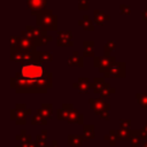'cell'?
<instances>
[{
	"label": "cell",
	"mask_w": 147,
	"mask_h": 147,
	"mask_svg": "<svg viewBox=\"0 0 147 147\" xmlns=\"http://www.w3.org/2000/svg\"><path fill=\"white\" fill-rule=\"evenodd\" d=\"M106 83H105V78L102 77H95L93 78V83H92V90L95 94H100L105 87Z\"/></svg>",
	"instance_id": "cell-17"
},
{
	"label": "cell",
	"mask_w": 147,
	"mask_h": 147,
	"mask_svg": "<svg viewBox=\"0 0 147 147\" xmlns=\"http://www.w3.org/2000/svg\"><path fill=\"white\" fill-rule=\"evenodd\" d=\"M78 25L82 26L85 31H94V24L88 15H84L83 18L78 21Z\"/></svg>",
	"instance_id": "cell-16"
},
{
	"label": "cell",
	"mask_w": 147,
	"mask_h": 147,
	"mask_svg": "<svg viewBox=\"0 0 147 147\" xmlns=\"http://www.w3.org/2000/svg\"><path fill=\"white\" fill-rule=\"evenodd\" d=\"M72 87L74 88H77L79 93H83V94H87L92 87V84L90 83V78L88 77H79L78 78V82L72 84Z\"/></svg>",
	"instance_id": "cell-10"
},
{
	"label": "cell",
	"mask_w": 147,
	"mask_h": 147,
	"mask_svg": "<svg viewBox=\"0 0 147 147\" xmlns=\"http://www.w3.org/2000/svg\"><path fill=\"white\" fill-rule=\"evenodd\" d=\"M25 29L29 30L30 33L32 34V38L36 41L37 47L38 46H45V45H47L48 42H51L53 40V37L52 36H47V31H45L44 29H41L39 26L26 25Z\"/></svg>",
	"instance_id": "cell-3"
},
{
	"label": "cell",
	"mask_w": 147,
	"mask_h": 147,
	"mask_svg": "<svg viewBox=\"0 0 147 147\" xmlns=\"http://www.w3.org/2000/svg\"><path fill=\"white\" fill-rule=\"evenodd\" d=\"M31 123H32L33 125H45V124H47V119L44 118L41 115H39V114L37 113L36 115H33V116L31 117Z\"/></svg>",
	"instance_id": "cell-23"
},
{
	"label": "cell",
	"mask_w": 147,
	"mask_h": 147,
	"mask_svg": "<svg viewBox=\"0 0 147 147\" xmlns=\"http://www.w3.org/2000/svg\"><path fill=\"white\" fill-rule=\"evenodd\" d=\"M74 109L71 103H63L62 105V108L57 109L56 110V117L57 119L60 121H63V119H67L69 118V115H70V111Z\"/></svg>",
	"instance_id": "cell-13"
},
{
	"label": "cell",
	"mask_w": 147,
	"mask_h": 147,
	"mask_svg": "<svg viewBox=\"0 0 147 147\" xmlns=\"http://www.w3.org/2000/svg\"><path fill=\"white\" fill-rule=\"evenodd\" d=\"M16 139H17L18 141H21L22 145H23V144H29V142H31V136H29L25 131H22L21 134L16 137Z\"/></svg>",
	"instance_id": "cell-28"
},
{
	"label": "cell",
	"mask_w": 147,
	"mask_h": 147,
	"mask_svg": "<svg viewBox=\"0 0 147 147\" xmlns=\"http://www.w3.org/2000/svg\"><path fill=\"white\" fill-rule=\"evenodd\" d=\"M31 113V109H28L24 103H17L16 107L10 110V118L15 121L17 125H23L25 124L26 115H30Z\"/></svg>",
	"instance_id": "cell-6"
},
{
	"label": "cell",
	"mask_w": 147,
	"mask_h": 147,
	"mask_svg": "<svg viewBox=\"0 0 147 147\" xmlns=\"http://www.w3.org/2000/svg\"><path fill=\"white\" fill-rule=\"evenodd\" d=\"M115 41L114 40H107L105 42V46H103V49H105V54H110V52L115 51Z\"/></svg>",
	"instance_id": "cell-27"
},
{
	"label": "cell",
	"mask_w": 147,
	"mask_h": 147,
	"mask_svg": "<svg viewBox=\"0 0 147 147\" xmlns=\"http://www.w3.org/2000/svg\"><path fill=\"white\" fill-rule=\"evenodd\" d=\"M141 147H147V140H146V141L142 144V146H141Z\"/></svg>",
	"instance_id": "cell-35"
},
{
	"label": "cell",
	"mask_w": 147,
	"mask_h": 147,
	"mask_svg": "<svg viewBox=\"0 0 147 147\" xmlns=\"http://www.w3.org/2000/svg\"><path fill=\"white\" fill-rule=\"evenodd\" d=\"M141 131V133H142V137H144V139H147V122H146V124H145V126L140 130Z\"/></svg>",
	"instance_id": "cell-33"
},
{
	"label": "cell",
	"mask_w": 147,
	"mask_h": 147,
	"mask_svg": "<svg viewBox=\"0 0 147 147\" xmlns=\"http://www.w3.org/2000/svg\"><path fill=\"white\" fill-rule=\"evenodd\" d=\"M88 8H90V0H79L78 1L79 10H87Z\"/></svg>",
	"instance_id": "cell-30"
},
{
	"label": "cell",
	"mask_w": 147,
	"mask_h": 147,
	"mask_svg": "<svg viewBox=\"0 0 147 147\" xmlns=\"http://www.w3.org/2000/svg\"><path fill=\"white\" fill-rule=\"evenodd\" d=\"M146 61H147V49H146Z\"/></svg>",
	"instance_id": "cell-36"
},
{
	"label": "cell",
	"mask_w": 147,
	"mask_h": 147,
	"mask_svg": "<svg viewBox=\"0 0 147 147\" xmlns=\"http://www.w3.org/2000/svg\"><path fill=\"white\" fill-rule=\"evenodd\" d=\"M18 51H22V52L37 51V44L33 39H29V38H24L20 36V44H18V48L16 52Z\"/></svg>",
	"instance_id": "cell-11"
},
{
	"label": "cell",
	"mask_w": 147,
	"mask_h": 147,
	"mask_svg": "<svg viewBox=\"0 0 147 147\" xmlns=\"http://www.w3.org/2000/svg\"><path fill=\"white\" fill-rule=\"evenodd\" d=\"M141 17H142V20L146 22V24H147V5H146V8L141 11Z\"/></svg>",
	"instance_id": "cell-32"
},
{
	"label": "cell",
	"mask_w": 147,
	"mask_h": 147,
	"mask_svg": "<svg viewBox=\"0 0 147 147\" xmlns=\"http://www.w3.org/2000/svg\"><path fill=\"white\" fill-rule=\"evenodd\" d=\"M56 44H57L59 47H71V46H74L72 32L70 30H61V31H57Z\"/></svg>",
	"instance_id": "cell-8"
},
{
	"label": "cell",
	"mask_w": 147,
	"mask_h": 147,
	"mask_svg": "<svg viewBox=\"0 0 147 147\" xmlns=\"http://www.w3.org/2000/svg\"><path fill=\"white\" fill-rule=\"evenodd\" d=\"M131 147H133V146H131Z\"/></svg>",
	"instance_id": "cell-37"
},
{
	"label": "cell",
	"mask_w": 147,
	"mask_h": 147,
	"mask_svg": "<svg viewBox=\"0 0 147 147\" xmlns=\"http://www.w3.org/2000/svg\"><path fill=\"white\" fill-rule=\"evenodd\" d=\"M83 137H80V136H69L68 137V142H69V145L71 146V147H80V145H82V142H83Z\"/></svg>",
	"instance_id": "cell-21"
},
{
	"label": "cell",
	"mask_w": 147,
	"mask_h": 147,
	"mask_svg": "<svg viewBox=\"0 0 147 147\" xmlns=\"http://www.w3.org/2000/svg\"><path fill=\"white\" fill-rule=\"evenodd\" d=\"M52 111H53V106L51 103H42L41 107L38 109V114L41 115L44 118L48 119L52 117Z\"/></svg>",
	"instance_id": "cell-18"
},
{
	"label": "cell",
	"mask_w": 147,
	"mask_h": 147,
	"mask_svg": "<svg viewBox=\"0 0 147 147\" xmlns=\"http://www.w3.org/2000/svg\"><path fill=\"white\" fill-rule=\"evenodd\" d=\"M125 68H126L125 62H116L103 75L106 78H124L125 77Z\"/></svg>",
	"instance_id": "cell-7"
},
{
	"label": "cell",
	"mask_w": 147,
	"mask_h": 147,
	"mask_svg": "<svg viewBox=\"0 0 147 147\" xmlns=\"http://www.w3.org/2000/svg\"><path fill=\"white\" fill-rule=\"evenodd\" d=\"M131 125V121L130 119H121V127L124 130H129Z\"/></svg>",
	"instance_id": "cell-31"
},
{
	"label": "cell",
	"mask_w": 147,
	"mask_h": 147,
	"mask_svg": "<svg viewBox=\"0 0 147 147\" xmlns=\"http://www.w3.org/2000/svg\"><path fill=\"white\" fill-rule=\"evenodd\" d=\"M26 9H30L31 15L37 16L40 11L46 9L47 0H25Z\"/></svg>",
	"instance_id": "cell-9"
},
{
	"label": "cell",
	"mask_w": 147,
	"mask_h": 147,
	"mask_svg": "<svg viewBox=\"0 0 147 147\" xmlns=\"http://www.w3.org/2000/svg\"><path fill=\"white\" fill-rule=\"evenodd\" d=\"M83 138L85 140H91L94 138V126L93 125H84Z\"/></svg>",
	"instance_id": "cell-22"
},
{
	"label": "cell",
	"mask_w": 147,
	"mask_h": 147,
	"mask_svg": "<svg viewBox=\"0 0 147 147\" xmlns=\"http://www.w3.org/2000/svg\"><path fill=\"white\" fill-rule=\"evenodd\" d=\"M53 86V74L42 63L23 64L20 72L10 78V87L16 93H46Z\"/></svg>",
	"instance_id": "cell-1"
},
{
	"label": "cell",
	"mask_w": 147,
	"mask_h": 147,
	"mask_svg": "<svg viewBox=\"0 0 147 147\" xmlns=\"http://www.w3.org/2000/svg\"><path fill=\"white\" fill-rule=\"evenodd\" d=\"M115 63H116V59L114 56H110L109 54H103V56H94L93 57V67L98 68L100 74H105Z\"/></svg>",
	"instance_id": "cell-5"
},
{
	"label": "cell",
	"mask_w": 147,
	"mask_h": 147,
	"mask_svg": "<svg viewBox=\"0 0 147 147\" xmlns=\"http://www.w3.org/2000/svg\"><path fill=\"white\" fill-rule=\"evenodd\" d=\"M36 17L37 26L44 29L45 31H57V16L51 9L40 11Z\"/></svg>",
	"instance_id": "cell-2"
},
{
	"label": "cell",
	"mask_w": 147,
	"mask_h": 147,
	"mask_svg": "<svg viewBox=\"0 0 147 147\" xmlns=\"http://www.w3.org/2000/svg\"><path fill=\"white\" fill-rule=\"evenodd\" d=\"M119 11L123 15H130L131 14V6L127 3H122L119 6Z\"/></svg>",
	"instance_id": "cell-29"
},
{
	"label": "cell",
	"mask_w": 147,
	"mask_h": 147,
	"mask_svg": "<svg viewBox=\"0 0 147 147\" xmlns=\"http://www.w3.org/2000/svg\"><path fill=\"white\" fill-rule=\"evenodd\" d=\"M68 65L83 68L84 67V56L79 55V52L78 51H74L72 52V55L70 57H68Z\"/></svg>",
	"instance_id": "cell-12"
},
{
	"label": "cell",
	"mask_w": 147,
	"mask_h": 147,
	"mask_svg": "<svg viewBox=\"0 0 147 147\" xmlns=\"http://www.w3.org/2000/svg\"><path fill=\"white\" fill-rule=\"evenodd\" d=\"M136 99L144 109H147V93H137Z\"/></svg>",
	"instance_id": "cell-24"
},
{
	"label": "cell",
	"mask_w": 147,
	"mask_h": 147,
	"mask_svg": "<svg viewBox=\"0 0 147 147\" xmlns=\"http://www.w3.org/2000/svg\"><path fill=\"white\" fill-rule=\"evenodd\" d=\"M68 122L69 123H77V124H83L84 122V116L82 114L78 113V110H76L75 108L70 111V115H69V118H68Z\"/></svg>",
	"instance_id": "cell-20"
},
{
	"label": "cell",
	"mask_w": 147,
	"mask_h": 147,
	"mask_svg": "<svg viewBox=\"0 0 147 147\" xmlns=\"http://www.w3.org/2000/svg\"><path fill=\"white\" fill-rule=\"evenodd\" d=\"M51 147H59V145H57V141L56 140H54L53 142H52V146Z\"/></svg>",
	"instance_id": "cell-34"
},
{
	"label": "cell",
	"mask_w": 147,
	"mask_h": 147,
	"mask_svg": "<svg viewBox=\"0 0 147 147\" xmlns=\"http://www.w3.org/2000/svg\"><path fill=\"white\" fill-rule=\"evenodd\" d=\"M109 18H110V16L108 14H106L103 10L95 9L93 11V20H94L96 25H105V23L108 22Z\"/></svg>",
	"instance_id": "cell-14"
},
{
	"label": "cell",
	"mask_w": 147,
	"mask_h": 147,
	"mask_svg": "<svg viewBox=\"0 0 147 147\" xmlns=\"http://www.w3.org/2000/svg\"><path fill=\"white\" fill-rule=\"evenodd\" d=\"M37 57H38V62L44 64V63L51 62L53 60V54L49 51H38Z\"/></svg>",
	"instance_id": "cell-19"
},
{
	"label": "cell",
	"mask_w": 147,
	"mask_h": 147,
	"mask_svg": "<svg viewBox=\"0 0 147 147\" xmlns=\"http://www.w3.org/2000/svg\"><path fill=\"white\" fill-rule=\"evenodd\" d=\"M131 134H132V131H130V130L121 129V130L117 131V137L121 140H127V139H130L131 138Z\"/></svg>",
	"instance_id": "cell-26"
},
{
	"label": "cell",
	"mask_w": 147,
	"mask_h": 147,
	"mask_svg": "<svg viewBox=\"0 0 147 147\" xmlns=\"http://www.w3.org/2000/svg\"><path fill=\"white\" fill-rule=\"evenodd\" d=\"M115 92H116V90L114 87H110V85L106 83V85H105V87H103V90H102V92L100 94H101V98L103 99V98L110 96V94H114Z\"/></svg>",
	"instance_id": "cell-25"
},
{
	"label": "cell",
	"mask_w": 147,
	"mask_h": 147,
	"mask_svg": "<svg viewBox=\"0 0 147 147\" xmlns=\"http://www.w3.org/2000/svg\"><path fill=\"white\" fill-rule=\"evenodd\" d=\"M91 109L99 115L103 119H109V105L105 102L102 98H96V99H90L88 100Z\"/></svg>",
	"instance_id": "cell-4"
},
{
	"label": "cell",
	"mask_w": 147,
	"mask_h": 147,
	"mask_svg": "<svg viewBox=\"0 0 147 147\" xmlns=\"http://www.w3.org/2000/svg\"><path fill=\"white\" fill-rule=\"evenodd\" d=\"M83 56L94 57V41L93 40L83 41Z\"/></svg>",
	"instance_id": "cell-15"
}]
</instances>
